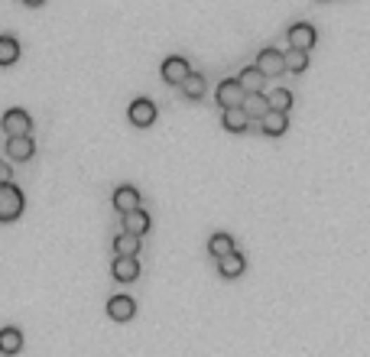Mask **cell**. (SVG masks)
<instances>
[{
  "label": "cell",
  "mask_w": 370,
  "mask_h": 357,
  "mask_svg": "<svg viewBox=\"0 0 370 357\" xmlns=\"http://www.w3.org/2000/svg\"><path fill=\"white\" fill-rule=\"evenodd\" d=\"M23 205H26V198L13 182L0 186V221H17L20 214H23Z\"/></svg>",
  "instance_id": "obj_1"
},
{
  "label": "cell",
  "mask_w": 370,
  "mask_h": 357,
  "mask_svg": "<svg viewBox=\"0 0 370 357\" xmlns=\"http://www.w3.org/2000/svg\"><path fill=\"white\" fill-rule=\"evenodd\" d=\"M253 68L260 72L263 78H276L286 72V52L273 49V46H267V49L257 52V62H253Z\"/></svg>",
  "instance_id": "obj_2"
},
{
  "label": "cell",
  "mask_w": 370,
  "mask_h": 357,
  "mask_svg": "<svg viewBox=\"0 0 370 357\" xmlns=\"http://www.w3.org/2000/svg\"><path fill=\"white\" fill-rule=\"evenodd\" d=\"M244 88L237 78H224L218 85V94H215V101L221 104V111H231V108H244Z\"/></svg>",
  "instance_id": "obj_3"
},
{
  "label": "cell",
  "mask_w": 370,
  "mask_h": 357,
  "mask_svg": "<svg viewBox=\"0 0 370 357\" xmlns=\"http://www.w3.org/2000/svg\"><path fill=\"white\" fill-rule=\"evenodd\" d=\"M0 127L7 130L10 136H30V130H33V120H30V114H26L23 108H10V111L0 117Z\"/></svg>",
  "instance_id": "obj_4"
},
{
  "label": "cell",
  "mask_w": 370,
  "mask_h": 357,
  "mask_svg": "<svg viewBox=\"0 0 370 357\" xmlns=\"http://www.w3.org/2000/svg\"><path fill=\"white\" fill-rule=\"evenodd\" d=\"M315 39H319V33H315V26L312 23L289 26V49L293 52H305V56H309V49L315 46Z\"/></svg>",
  "instance_id": "obj_5"
},
{
  "label": "cell",
  "mask_w": 370,
  "mask_h": 357,
  "mask_svg": "<svg viewBox=\"0 0 370 357\" xmlns=\"http://www.w3.org/2000/svg\"><path fill=\"white\" fill-rule=\"evenodd\" d=\"M127 117H130L134 127H150L153 120H156V104H153L150 98H136V101L127 108Z\"/></svg>",
  "instance_id": "obj_6"
},
{
  "label": "cell",
  "mask_w": 370,
  "mask_h": 357,
  "mask_svg": "<svg viewBox=\"0 0 370 357\" xmlns=\"http://www.w3.org/2000/svg\"><path fill=\"white\" fill-rule=\"evenodd\" d=\"M160 72H162V78H166L169 85H182L185 78L192 75V68H189V62H185L182 56H169V59L162 62Z\"/></svg>",
  "instance_id": "obj_7"
},
{
  "label": "cell",
  "mask_w": 370,
  "mask_h": 357,
  "mask_svg": "<svg viewBox=\"0 0 370 357\" xmlns=\"http://www.w3.org/2000/svg\"><path fill=\"white\" fill-rule=\"evenodd\" d=\"M108 315L114 322H130L136 315V302L130 296H110L108 299Z\"/></svg>",
  "instance_id": "obj_8"
},
{
  "label": "cell",
  "mask_w": 370,
  "mask_h": 357,
  "mask_svg": "<svg viewBox=\"0 0 370 357\" xmlns=\"http://www.w3.org/2000/svg\"><path fill=\"white\" fill-rule=\"evenodd\" d=\"M114 208H117L120 214H130L140 208V192H136L134 186H117L114 188Z\"/></svg>",
  "instance_id": "obj_9"
},
{
  "label": "cell",
  "mask_w": 370,
  "mask_h": 357,
  "mask_svg": "<svg viewBox=\"0 0 370 357\" xmlns=\"http://www.w3.org/2000/svg\"><path fill=\"white\" fill-rule=\"evenodd\" d=\"M110 273H114L117 283H134L136 276H140V260H134V257H117V260L110 264Z\"/></svg>",
  "instance_id": "obj_10"
},
{
  "label": "cell",
  "mask_w": 370,
  "mask_h": 357,
  "mask_svg": "<svg viewBox=\"0 0 370 357\" xmlns=\"http://www.w3.org/2000/svg\"><path fill=\"white\" fill-rule=\"evenodd\" d=\"M33 153H36L33 136H10L7 140V156H13L17 162H26Z\"/></svg>",
  "instance_id": "obj_11"
},
{
  "label": "cell",
  "mask_w": 370,
  "mask_h": 357,
  "mask_svg": "<svg viewBox=\"0 0 370 357\" xmlns=\"http://www.w3.org/2000/svg\"><path fill=\"white\" fill-rule=\"evenodd\" d=\"M146 231H150V214L143 208H136V212L124 214V234H134V238H143Z\"/></svg>",
  "instance_id": "obj_12"
},
{
  "label": "cell",
  "mask_w": 370,
  "mask_h": 357,
  "mask_svg": "<svg viewBox=\"0 0 370 357\" xmlns=\"http://www.w3.org/2000/svg\"><path fill=\"white\" fill-rule=\"evenodd\" d=\"M17 351H23V332L17 325L0 328V354H17Z\"/></svg>",
  "instance_id": "obj_13"
},
{
  "label": "cell",
  "mask_w": 370,
  "mask_h": 357,
  "mask_svg": "<svg viewBox=\"0 0 370 357\" xmlns=\"http://www.w3.org/2000/svg\"><path fill=\"white\" fill-rule=\"evenodd\" d=\"M247 270V260H244V254H227L224 260H218V273L221 276H224V280H237V276H241V273Z\"/></svg>",
  "instance_id": "obj_14"
},
{
  "label": "cell",
  "mask_w": 370,
  "mask_h": 357,
  "mask_svg": "<svg viewBox=\"0 0 370 357\" xmlns=\"http://www.w3.org/2000/svg\"><path fill=\"white\" fill-rule=\"evenodd\" d=\"M260 130L267 136H283L289 130V117L286 114H276V111H267L263 114V120H260Z\"/></svg>",
  "instance_id": "obj_15"
},
{
  "label": "cell",
  "mask_w": 370,
  "mask_h": 357,
  "mask_svg": "<svg viewBox=\"0 0 370 357\" xmlns=\"http://www.w3.org/2000/svg\"><path fill=\"white\" fill-rule=\"evenodd\" d=\"M208 254L215 257V260H224L227 254H234V238H231V234H224V231L211 234V240H208Z\"/></svg>",
  "instance_id": "obj_16"
},
{
  "label": "cell",
  "mask_w": 370,
  "mask_h": 357,
  "mask_svg": "<svg viewBox=\"0 0 370 357\" xmlns=\"http://www.w3.org/2000/svg\"><path fill=\"white\" fill-rule=\"evenodd\" d=\"M237 82H241V88H244V94H263V85H267V78L257 72L253 65H247L241 75H237Z\"/></svg>",
  "instance_id": "obj_17"
},
{
  "label": "cell",
  "mask_w": 370,
  "mask_h": 357,
  "mask_svg": "<svg viewBox=\"0 0 370 357\" xmlns=\"http://www.w3.org/2000/svg\"><path fill=\"white\" fill-rule=\"evenodd\" d=\"M221 124H224V130H231V134H244V130L250 127V117L244 114V108H231V111L221 114Z\"/></svg>",
  "instance_id": "obj_18"
},
{
  "label": "cell",
  "mask_w": 370,
  "mask_h": 357,
  "mask_svg": "<svg viewBox=\"0 0 370 357\" xmlns=\"http://www.w3.org/2000/svg\"><path fill=\"white\" fill-rule=\"evenodd\" d=\"M179 88H182V94L189 98V101H198V98H205V91H208V85H205V75H198V72H192V75L185 78Z\"/></svg>",
  "instance_id": "obj_19"
},
{
  "label": "cell",
  "mask_w": 370,
  "mask_h": 357,
  "mask_svg": "<svg viewBox=\"0 0 370 357\" xmlns=\"http://www.w3.org/2000/svg\"><path fill=\"white\" fill-rule=\"evenodd\" d=\"M267 101H269V111H276V114H286V117H289V111H293V91H286V88L269 91Z\"/></svg>",
  "instance_id": "obj_20"
},
{
  "label": "cell",
  "mask_w": 370,
  "mask_h": 357,
  "mask_svg": "<svg viewBox=\"0 0 370 357\" xmlns=\"http://www.w3.org/2000/svg\"><path fill=\"white\" fill-rule=\"evenodd\" d=\"M269 111V101H267V94H247L244 98V114L250 120H263V114Z\"/></svg>",
  "instance_id": "obj_21"
},
{
  "label": "cell",
  "mask_w": 370,
  "mask_h": 357,
  "mask_svg": "<svg viewBox=\"0 0 370 357\" xmlns=\"http://www.w3.org/2000/svg\"><path fill=\"white\" fill-rule=\"evenodd\" d=\"M114 254L117 257H134L140 254V238H134V234H117L114 238Z\"/></svg>",
  "instance_id": "obj_22"
},
{
  "label": "cell",
  "mask_w": 370,
  "mask_h": 357,
  "mask_svg": "<svg viewBox=\"0 0 370 357\" xmlns=\"http://www.w3.org/2000/svg\"><path fill=\"white\" fill-rule=\"evenodd\" d=\"M20 59V43L13 36H0V65H13Z\"/></svg>",
  "instance_id": "obj_23"
},
{
  "label": "cell",
  "mask_w": 370,
  "mask_h": 357,
  "mask_svg": "<svg viewBox=\"0 0 370 357\" xmlns=\"http://www.w3.org/2000/svg\"><path fill=\"white\" fill-rule=\"evenodd\" d=\"M305 68H309V56L289 49L286 52V72H295V75H299V72H305Z\"/></svg>",
  "instance_id": "obj_24"
},
{
  "label": "cell",
  "mask_w": 370,
  "mask_h": 357,
  "mask_svg": "<svg viewBox=\"0 0 370 357\" xmlns=\"http://www.w3.org/2000/svg\"><path fill=\"white\" fill-rule=\"evenodd\" d=\"M7 182H10V166L0 162V186H7Z\"/></svg>",
  "instance_id": "obj_25"
}]
</instances>
